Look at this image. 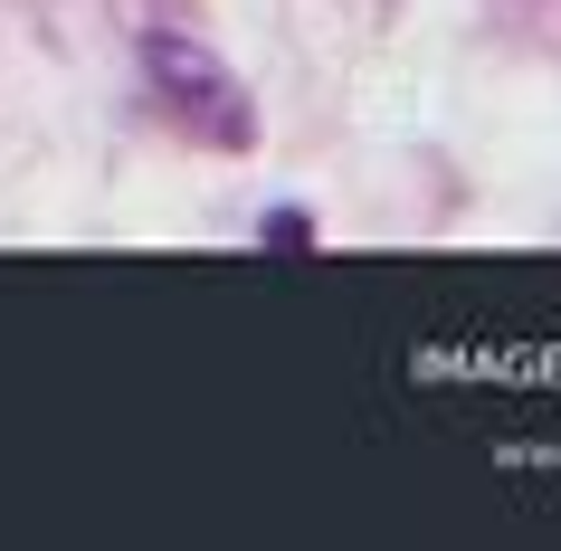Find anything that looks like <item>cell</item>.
<instances>
[{"mask_svg": "<svg viewBox=\"0 0 561 551\" xmlns=\"http://www.w3.org/2000/svg\"><path fill=\"white\" fill-rule=\"evenodd\" d=\"M144 77L162 87V105H172V124H191L209 152H248L257 144V115H248V87H238L229 67L209 58L201 38L181 30H152L144 38Z\"/></svg>", "mask_w": 561, "mask_h": 551, "instance_id": "6da1fadb", "label": "cell"}, {"mask_svg": "<svg viewBox=\"0 0 561 551\" xmlns=\"http://www.w3.org/2000/svg\"><path fill=\"white\" fill-rule=\"evenodd\" d=\"M305 238H314V219H305V209H276V219H266V248H305Z\"/></svg>", "mask_w": 561, "mask_h": 551, "instance_id": "7a4b0ae2", "label": "cell"}]
</instances>
